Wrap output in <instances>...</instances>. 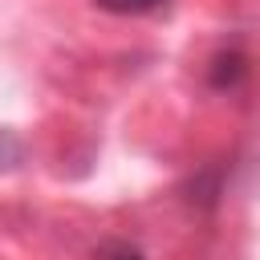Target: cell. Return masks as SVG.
Segmentation results:
<instances>
[{"instance_id":"4","label":"cell","mask_w":260,"mask_h":260,"mask_svg":"<svg viewBox=\"0 0 260 260\" xmlns=\"http://www.w3.org/2000/svg\"><path fill=\"white\" fill-rule=\"evenodd\" d=\"M98 260H146V256H142L134 244H122V240H114V244H106V248H102V256H98Z\"/></svg>"},{"instance_id":"3","label":"cell","mask_w":260,"mask_h":260,"mask_svg":"<svg viewBox=\"0 0 260 260\" xmlns=\"http://www.w3.org/2000/svg\"><path fill=\"white\" fill-rule=\"evenodd\" d=\"M20 158H24V142H20L12 130L0 126V175L12 171V167H20Z\"/></svg>"},{"instance_id":"1","label":"cell","mask_w":260,"mask_h":260,"mask_svg":"<svg viewBox=\"0 0 260 260\" xmlns=\"http://www.w3.org/2000/svg\"><path fill=\"white\" fill-rule=\"evenodd\" d=\"M244 73H248V61L240 53H219L211 61V85L215 89H236L244 81Z\"/></svg>"},{"instance_id":"2","label":"cell","mask_w":260,"mask_h":260,"mask_svg":"<svg viewBox=\"0 0 260 260\" xmlns=\"http://www.w3.org/2000/svg\"><path fill=\"white\" fill-rule=\"evenodd\" d=\"M98 4L118 16H146V12H158L167 0H98Z\"/></svg>"}]
</instances>
